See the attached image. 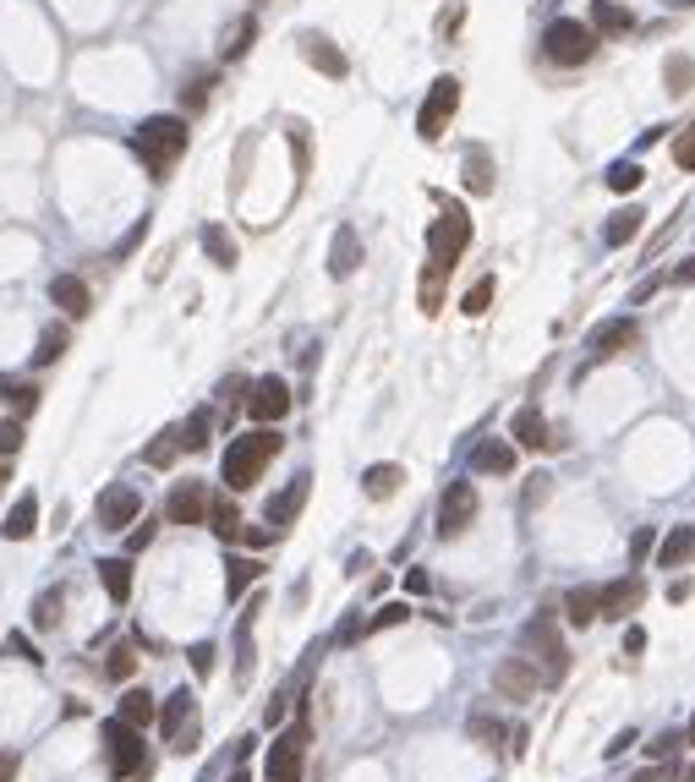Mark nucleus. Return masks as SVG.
Returning <instances> with one entry per match:
<instances>
[{"label":"nucleus","instance_id":"obj_1","mask_svg":"<svg viewBox=\"0 0 695 782\" xmlns=\"http://www.w3.org/2000/svg\"><path fill=\"white\" fill-rule=\"evenodd\" d=\"M285 449V438L274 433V427H252V433L230 438L225 460H219V482L230 487V493H247V487L263 482V471H269V460Z\"/></svg>","mask_w":695,"mask_h":782},{"label":"nucleus","instance_id":"obj_2","mask_svg":"<svg viewBox=\"0 0 695 782\" xmlns=\"http://www.w3.org/2000/svg\"><path fill=\"white\" fill-rule=\"evenodd\" d=\"M187 115H148L143 126H137V137H132V148H137V159H143V170L154 175V181H165L170 165H176L181 154H187Z\"/></svg>","mask_w":695,"mask_h":782},{"label":"nucleus","instance_id":"obj_3","mask_svg":"<svg viewBox=\"0 0 695 782\" xmlns=\"http://www.w3.org/2000/svg\"><path fill=\"white\" fill-rule=\"evenodd\" d=\"M520 646L531 651V668H537L542 684H564V673H570V646H564V635H559V618H553V613L526 618Z\"/></svg>","mask_w":695,"mask_h":782},{"label":"nucleus","instance_id":"obj_4","mask_svg":"<svg viewBox=\"0 0 695 782\" xmlns=\"http://www.w3.org/2000/svg\"><path fill=\"white\" fill-rule=\"evenodd\" d=\"M99 744H104V772H110L115 782H126V777L148 772L143 733H137V728H126L121 717H110V722H104V728H99Z\"/></svg>","mask_w":695,"mask_h":782},{"label":"nucleus","instance_id":"obj_5","mask_svg":"<svg viewBox=\"0 0 695 782\" xmlns=\"http://www.w3.org/2000/svg\"><path fill=\"white\" fill-rule=\"evenodd\" d=\"M307 711L291 722L285 733H274L269 744V761H263V782H301V772H307Z\"/></svg>","mask_w":695,"mask_h":782},{"label":"nucleus","instance_id":"obj_6","mask_svg":"<svg viewBox=\"0 0 695 782\" xmlns=\"http://www.w3.org/2000/svg\"><path fill=\"white\" fill-rule=\"evenodd\" d=\"M466 247H471V214H466L460 203H449L444 214L433 219V230H427V258H433V263L449 274V268L460 263V252H466Z\"/></svg>","mask_w":695,"mask_h":782},{"label":"nucleus","instance_id":"obj_7","mask_svg":"<svg viewBox=\"0 0 695 782\" xmlns=\"http://www.w3.org/2000/svg\"><path fill=\"white\" fill-rule=\"evenodd\" d=\"M542 50H548L553 66H581V61L597 55V33L586 28V22H575V17H559V22H548V33H542Z\"/></svg>","mask_w":695,"mask_h":782},{"label":"nucleus","instance_id":"obj_8","mask_svg":"<svg viewBox=\"0 0 695 782\" xmlns=\"http://www.w3.org/2000/svg\"><path fill=\"white\" fill-rule=\"evenodd\" d=\"M154 722H159V733H165L170 750H181V755L198 750V695H192V690H176V695H170L165 706H159Z\"/></svg>","mask_w":695,"mask_h":782},{"label":"nucleus","instance_id":"obj_9","mask_svg":"<svg viewBox=\"0 0 695 782\" xmlns=\"http://www.w3.org/2000/svg\"><path fill=\"white\" fill-rule=\"evenodd\" d=\"M455 110H460V83H455V77H438V83L427 88L422 110H416V132H422L427 143H438L444 126L455 121Z\"/></svg>","mask_w":695,"mask_h":782},{"label":"nucleus","instance_id":"obj_10","mask_svg":"<svg viewBox=\"0 0 695 782\" xmlns=\"http://www.w3.org/2000/svg\"><path fill=\"white\" fill-rule=\"evenodd\" d=\"M477 509H482V498H477V487L471 482H449L444 487V498H438V536H460L471 520H477Z\"/></svg>","mask_w":695,"mask_h":782},{"label":"nucleus","instance_id":"obj_11","mask_svg":"<svg viewBox=\"0 0 695 782\" xmlns=\"http://www.w3.org/2000/svg\"><path fill=\"white\" fill-rule=\"evenodd\" d=\"M291 389H285V378H258V383H247V416L258 427H274V422H285L291 416Z\"/></svg>","mask_w":695,"mask_h":782},{"label":"nucleus","instance_id":"obj_12","mask_svg":"<svg viewBox=\"0 0 695 782\" xmlns=\"http://www.w3.org/2000/svg\"><path fill=\"white\" fill-rule=\"evenodd\" d=\"M137 515H143V498H137V487H126V482L104 487L99 504H94L99 531H126V525H137Z\"/></svg>","mask_w":695,"mask_h":782},{"label":"nucleus","instance_id":"obj_13","mask_svg":"<svg viewBox=\"0 0 695 782\" xmlns=\"http://www.w3.org/2000/svg\"><path fill=\"white\" fill-rule=\"evenodd\" d=\"M307 493H312V476L301 471V476H291V482L280 487V493L269 498V509H263V520H269V536H285L296 525V515L307 509Z\"/></svg>","mask_w":695,"mask_h":782},{"label":"nucleus","instance_id":"obj_14","mask_svg":"<svg viewBox=\"0 0 695 782\" xmlns=\"http://www.w3.org/2000/svg\"><path fill=\"white\" fill-rule=\"evenodd\" d=\"M208 487L203 482H176L170 487V498H165V520L170 525H203L208 520Z\"/></svg>","mask_w":695,"mask_h":782},{"label":"nucleus","instance_id":"obj_15","mask_svg":"<svg viewBox=\"0 0 695 782\" xmlns=\"http://www.w3.org/2000/svg\"><path fill=\"white\" fill-rule=\"evenodd\" d=\"M537 668H531V657H504L493 668V690L504 695V700H531L537 695Z\"/></svg>","mask_w":695,"mask_h":782},{"label":"nucleus","instance_id":"obj_16","mask_svg":"<svg viewBox=\"0 0 695 782\" xmlns=\"http://www.w3.org/2000/svg\"><path fill=\"white\" fill-rule=\"evenodd\" d=\"M635 340H641L635 318H608V323H597V329H592V367H597V361L624 356V350H630Z\"/></svg>","mask_w":695,"mask_h":782},{"label":"nucleus","instance_id":"obj_17","mask_svg":"<svg viewBox=\"0 0 695 782\" xmlns=\"http://www.w3.org/2000/svg\"><path fill=\"white\" fill-rule=\"evenodd\" d=\"M646 586L641 580H613V586H597V618H630L635 608H641Z\"/></svg>","mask_w":695,"mask_h":782},{"label":"nucleus","instance_id":"obj_18","mask_svg":"<svg viewBox=\"0 0 695 782\" xmlns=\"http://www.w3.org/2000/svg\"><path fill=\"white\" fill-rule=\"evenodd\" d=\"M50 301L66 312V318H88V312H94V290H88V279H77V274H55Z\"/></svg>","mask_w":695,"mask_h":782},{"label":"nucleus","instance_id":"obj_19","mask_svg":"<svg viewBox=\"0 0 695 782\" xmlns=\"http://www.w3.org/2000/svg\"><path fill=\"white\" fill-rule=\"evenodd\" d=\"M695 558V525H668V536L657 542V569H685Z\"/></svg>","mask_w":695,"mask_h":782},{"label":"nucleus","instance_id":"obj_20","mask_svg":"<svg viewBox=\"0 0 695 782\" xmlns=\"http://www.w3.org/2000/svg\"><path fill=\"white\" fill-rule=\"evenodd\" d=\"M99 586L115 608L132 602V558H99Z\"/></svg>","mask_w":695,"mask_h":782},{"label":"nucleus","instance_id":"obj_21","mask_svg":"<svg viewBox=\"0 0 695 782\" xmlns=\"http://www.w3.org/2000/svg\"><path fill=\"white\" fill-rule=\"evenodd\" d=\"M356 268H362V241H356L351 225H340V230H334V247H329V274L334 279H351Z\"/></svg>","mask_w":695,"mask_h":782},{"label":"nucleus","instance_id":"obj_22","mask_svg":"<svg viewBox=\"0 0 695 782\" xmlns=\"http://www.w3.org/2000/svg\"><path fill=\"white\" fill-rule=\"evenodd\" d=\"M301 55H307V61L318 66L323 77H345V72H351V61H345V55L334 50V44L323 39V33H301Z\"/></svg>","mask_w":695,"mask_h":782},{"label":"nucleus","instance_id":"obj_23","mask_svg":"<svg viewBox=\"0 0 695 782\" xmlns=\"http://www.w3.org/2000/svg\"><path fill=\"white\" fill-rule=\"evenodd\" d=\"M33 531H39V498L22 493L17 504H11V515L0 520V536H6V542H28Z\"/></svg>","mask_w":695,"mask_h":782},{"label":"nucleus","instance_id":"obj_24","mask_svg":"<svg viewBox=\"0 0 695 782\" xmlns=\"http://www.w3.org/2000/svg\"><path fill=\"white\" fill-rule=\"evenodd\" d=\"M471 465L488 471V476H509V471H515V449H509L504 438H482L477 449H471Z\"/></svg>","mask_w":695,"mask_h":782},{"label":"nucleus","instance_id":"obj_25","mask_svg":"<svg viewBox=\"0 0 695 782\" xmlns=\"http://www.w3.org/2000/svg\"><path fill=\"white\" fill-rule=\"evenodd\" d=\"M509 433H515L520 449H553V438H548V422H542V411H515V422H509Z\"/></svg>","mask_w":695,"mask_h":782},{"label":"nucleus","instance_id":"obj_26","mask_svg":"<svg viewBox=\"0 0 695 782\" xmlns=\"http://www.w3.org/2000/svg\"><path fill=\"white\" fill-rule=\"evenodd\" d=\"M208 433H214V411H208V405H198V411H192L187 422L176 427L181 454H198V449H208Z\"/></svg>","mask_w":695,"mask_h":782},{"label":"nucleus","instance_id":"obj_27","mask_svg":"<svg viewBox=\"0 0 695 782\" xmlns=\"http://www.w3.org/2000/svg\"><path fill=\"white\" fill-rule=\"evenodd\" d=\"M400 482H405V471H400V465H367L362 493L373 498V504H384V498H395V493H400Z\"/></svg>","mask_w":695,"mask_h":782},{"label":"nucleus","instance_id":"obj_28","mask_svg":"<svg viewBox=\"0 0 695 782\" xmlns=\"http://www.w3.org/2000/svg\"><path fill=\"white\" fill-rule=\"evenodd\" d=\"M115 717H121L126 728H137V733H143L148 722L159 717V706H154V695H148V690H126V695H121V711H115Z\"/></svg>","mask_w":695,"mask_h":782},{"label":"nucleus","instance_id":"obj_29","mask_svg":"<svg viewBox=\"0 0 695 782\" xmlns=\"http://www.w3.org/2000/svg\"><path fill=\"white\" fill-rule=\"evenodd\" d=\"M258 575H263L258 558H225V597L230 602L247 597V586H258Z\"/></svg>","mask_w":695,"mask_h":782},{"label":"nucleus","instance_id":"obj_30","mask_svg":"<svg viewBox=\"0 0 695 782\" xmlns=\"http://www.w3.org/2000/svg\"><path fill=\"white\" fill-rule=\"evenodd\" d=\"M586 28H592V33H630L635 17H630V6H619V0H597Z\"/></svg>","mask_w":695,"mask_h":782},{"label":"nucleus","instance_id":"obj_31","mask_svg":"<svg viewBox=\"0 0 695 782\" xmlns=\"http://www.w3.org/2000/svg\"><path fill=\"white\" fill-rule=\"evenodd\" d=\"M466 192L471 197H488L493 192V159H488V148H466Z\"/></svg>","mask_w":695,"mask_h":782},{"label":"nucleus","instance_id":"obj_32","mask_svg":"<svg viewBox=\"0 0 695 782\" xmlns=\"http://www.w3.org/2000/svg\"><path fill=\"white\" fill-rule=\"evenodd\" d=\"M252 39H258V17H236L225 28V44H219V55H225V61H241V55L252 50Z\"/></svg>","mask_w":695,"mask_h":782},{"label":"nucleus","instance_id":"obj_33","mask_svg":"<svg viewBox=\"0 0 695 782\" xmlns=\"http://www.w3.org/2000/svg\"><path fill=\"white\" fill-rule=\"evenodd\" d=\"M203 525H214V536H225V542H236V536H241V509L230 504V498H208V520Z\"/></svg>","mask_w":695,"mask_h":782},{"label":"nucleus","instance_id":"obj_34","mask_svg":"<svg viewBox=\"0 0 695 782\" xmlns=\"http://www.w3.org/2000/svg\"><path fill=\"white\" fill-rule=\"evenodd\" d=\"M66 345H72V334H66V323H50V329L39 334V350H33V367H55V361L66 356Z\"/></svg>","mask_w":695,"mask_h":782},{"label":"nucleus","instance_id":"obj_35","mask_svg":"<svg viewBox=\"0 0 695 782\" xmlns=\"http://www.w3.org/2000/svg\"><path fill=\"white\" fill-rule=\"evenodd\" d=\"M61 608H66V586L39 591V602H33V629H61Z\"/></svg>","mask_w":695,"mask_h":782},{"label":"nucleus","instance_id":"obj_36","mask_svg":"<svg viewBox=\"0 0 695 782\" xmlns=\"http://www.w3.org/2000/svg\"><path fill=\"white\" fill-rule=\"evenodd\" d=\"M641 208H624V214H613L608 219V230H602V241H608V247H630L635 236H641Z\"/></svg>","mask_w":695,"mask_h":782},{"label":"nucleus","instance_id":"obj_37","mask_svg":"<svg viewBox=\"0 0 695 782\" xmlns=\"http://www.w3.org/2000/svg\"><path fill=\"white\" fill-rule=\"evenodd\" d=\"M203 252L214 258V268H236V241L225 225H203Z\"/></svg>","mask_w":695,"mask_h":782},{"label":"nucleus","instance_id":"obj_38","mask_svg":"<svg viewBox=\"0 0 695 782\" xmlns=\"http://www.w3.org/2000/svg\"><path fill=\"white\" fill-rule=\"evenodd\" d=\"M564 618H570V624H597V586H575L570 597H564Z\"/></svg>","mask_w":695,"mask_h":782},{"label":"nucleus","instance_id":"obj_39","mask_svg":"<svg viewBox=\"0 0 695 782\" xmlns=\"http://www.w3.org/2000/svg\"><path fill=\"white\" fill-rule=\"evenodd\" d=\"M176 454H181L176 427H165V433H159V438L143 449V465H154V471H170V465H176Z\"/></svg>","mask_w":695,"mask_h":782},{"label":"nucleus","instance_id":"obj_40","mask_svg":"<svg viewBox=\"0 0 695 782\" xmlns=\"http://www.w3.org/2000/svg\"><path fill=\"white\" fill-rule=\"evenodd\" d=\"M132 673H137V651L126 646V640H121V646H110V657H104V679H110V684H126Z\"/></svg>","mask_w":695,"mask_h":782},{"label":"nucleus","instance_id":"obj_41","mask_svg":"<svg viewBox=\"0 0 695 782\" xmlns=\"http://www.w3.org/2000/svg\"><path fill=\"white\" fill-rule=\"evenodd\" d=\"M0 400L11 405V416H33V411H39V389H33V383H6Z\"/></svg>","mask_w":695,"mask_h":782},{"label":"nucleus","instance_id":"obj_42","mask_svg":"<svg viewBox=\"0 0 695 782\" xmlns=\"http://www.w3.org/2000/svg\"><path fill=\"white\" fill-rule=\"evenodd\" d=\"M493 290H498V285H493V274H482L477 285H471L466 296H460V312H466V318H482V312H488V301H493Z\"/></svg>","mask_w":695,"mask_h":782},{"label":"nucleus","instance_id":"obj_43","mask_svg":"<svg viewBox=\"0 0 695 782\" xmlns=\"http://www.w3.org/2000/svg\"><path fill=\"white\" fill-rule=\"evenodd\" d=\"M668 93H690L695 88V61L690 55H668Z\"/></svg>","mask_w":695,"mask_h":782},{"label":"nucleus","instance_id":"obj_44","mask_svg":"<svg viewBox=\"0 0 695 782\" xmlns=\"http://www.w3.org/2000/svg\"><path fill=\"white\" fill-rule=\"evenodd\" d=\"M405 618H411V608H405V602H384V608H378V613L362 624V635H378V629H395V624H405Z\"/></svg>","mask_w":695,"mask_h":782},{"label":"nucleus","instance_id":"obj_45","mask_svg":"<svg viewBox=\"0 0 695 782\" xmlns=\"http://www.w3.org/2000/svg\"><path fill=\"white\" fill-rule=\"evenodd\" d=\"M438 301H444V268L427 263L422 268V312H438Z\"/></svg>","mask_w":695,"mask_h":782},{"label":"nucleus","instance_id":"obj_46","mask_svg":"<svg viewBox=\"0 0 695 782\" xmlns=\"http://www.w3.org/2000/svg\"><path fill=\"white\" fill-rule=\"evenodd\" d=\"M641 181H646V175H641V165H624V159L608 170V186H613V192H635V186H641Z\"/></svg>","mask_w":695,"mask_h":782},{"label":"nucleus","instance_id":"obj_47","mask_svg":"<svg viewBox=\"0 0 695 782\" xmlns=\"http://www.w3.org/2000/svg\"><path fill=\"white\" fill-rule=\"evenodd\" d=\"M17 449H22V416H6L0 422V460H11Z\"/></svg>","mask_w":695,"mask_h":782},{"label":"nucleus","instance_id":"obj_48","mask_svg":"<svg viewBox=\"0 0 695 782\" xmlns=\"http://www.w3.org/2000/svg\"><path fill=\"white\" fill-rule=\"evenodd\" d=\"M208 93H214V77H192L187 93H181V104H187V110H203V104H208Z\"/></svg>","mask_w":695,"mask_h":782},{"label":"nucleus","instance_id":"obj_49","mask_svg":"<svg viewBox=\"0 0 695 782\" xmlns=\"http://www.w3.org/2000/svg\"><path fill=\"white\" fill-rule=\"evenodd\" d=\"M674 165L679 170H695V126H685V137L674 143Z\"/></svg>","mask_w":695,"mask_h":782},{"label":"nucleus","instance_id":"obj_50","mask_svg":"<svg viewBox=\"0 0 695 782\" xmlns=\"http://www.w3.org/2000/svg\"><path fill=\"white\" fill-rule=\"evenodd\" d=\"M6 651H11L17 662H33V668L44 662V657H39V646H28V635H11V640H6Z\"/></svg>","mask_w":695,"mask_h":782},{"label":"nucleus","instance_id":"obj_51","mask_svg":"<svg viewBox=\"0 0 695 782\" xmlns=\"http://www.w3.org/2000/svg\"><path fill=\"white\" fill-rule=\"evenodd\" d=\"M187 657H192V673H214V640H198Z\"/></svg>","mask_w":695,"mask_h":782},{"label":"nucleus","instance_id":"obj_52","mask_svg":"<svg viewBox=\"0 0 695 782\" xmlns=\"http://www.w3.org/2000/svg\"><path fill=\"white\" fill-rule=\"evenodd\" d=\"M498 733H504V728H498L493 717H471V739H482V744H498Z\"/></svg>","mask_w":695,"mask_h":782},{"label":"nucleus","instance_id":"obj_53","mask_svg":"<svg viewBox=\"0 0 695 782\" xmlns=\"http://www.w3.org/2000/svg\"><path fill=\"white\" fill-rule=\"evenodd\" d=\"M148 542H154V525H132V536H126V547H132V553H143Z\"/></svg>","mask_w":695,"mask_h":782},{"label":"nucleus","instance_id":"obj_54","mask_svg":"<svg viewBox=\"0 0 695 782\" xmlns=\"http://www.w3.org/2000/svg\"><path fill=\"white\" fill-rule=\"evenodd\" d=\"M663 279H668V285H695V258H685L674 274H663Z\"/></svg>","mask_w":695,"mask_h":782},{"label":"nucleus","instance_id":"obj_55","mask_svg":"<svg viewBox=\"0 0 695 782\" xmlns=\"http://www.w3.org/2000/svg\"><path fill=\"white\" fill-rule=\"evenodd\" d=\"M674 744H679V733H657V739H652V744H646V750H652V755H657V761H663V755H668V750H674Z\"/></svg>","mask_w":695,"mask_h":782},{"label":"nucleus","instance_id":"obj_56","mask_svg":"<svg viewBox=\"0 0 695 782\" xmlns=\"http://www.w3.org/2000/svg\"><path fill=\"white\" fill-rule=\"evenodd\" d=\"M542 498H548V476H531V487H526V509H531V504H542Z\"/></svg>","mask_w":695,"mask_h":782},{"label":"nucleus","instance_id":"obj_57","mask_svg":"<svg viewBox=\"0 0 695 782\" xmlns=\"http://www.w3.org/2000/svg\"><path fill=\"white\" fill-rule=\"evenodd\" d=\"M460 17H466V11H460V6H449L444 17H438V28H444V33H455V28H460Z\"/></svg>","mask_w":695,"mask_h":782},{"label":"nucleus","instance_id":"obj_58","mask_svg":"<svg viewBox=\"0 0 695 782\" xmlns=\"http://www.w3.org/2000/svg\"><path fill=\"white\" fill-rule=\"evenodd\" d=\"M11 772H17V755H6V761H0V782H11Z\"/></svg>","mask_w":695,"mask_h":782},{"label":"nucleus","instance_id":"obj_59","mask_svg":"<svg viewBox=\"0 0 695 782\" xmlns=\"http://www.w3.org/2000/svg\"><path fill=\"white\" fill-rule=\"evenodd\" d=\"M225 782H252V777H247V766H236V772H230Z\"/></svg>","mask_w":695,"mask_h":782},{"label":"nucleus","instance_id":"obj_60","mask_svg":"<svg viewBox=\"0 0 695 782\" xmlns=\"http://www.w3.org/2000/svg\"><path fill=\"white\" fill-rule=\"evenodd\" d=\"M6 482H11V465H6V460H0V493H6Z\"/></svg>","mask_w":695,"mask_h":782},{"label":"nucleus","instance_id":"obj_61","mask_svg":"<svg viewBox=\"0 0 695 782\" xmlns=\"http://www.w3.org/2000/svg\"><path fill=\"white\" fill-rule=\"evenodd\" d=\"M630 782H663V772H641V777H630Z\"/></svg>","mask_w":695,"mask_h":782},{"label":"nucleus","instance_id":"obj_62","mask_svg":"<svg viewBox=\"0 0 695 782\" xmlns=\"http://www.w3.org/2000/svg\"><path fill=\"white\" fill-rule=\"evenodd\" d=\"M685 744H695V717H690V728H685Z\"/></svg>","mask_w":695,"mask_h":782},{"label":"nucleus","instance_id":"obj_63","mask_svg":"<svg viewBox=\"0 0 695 782\" xmlns=\"http://www.w3.org/2000/svg\"><path fill=\"white\" fill-rule=\"evenodd\" d=\"M685 782H695V766H690V772H685Z\"/></svg>","mask_w":695,"mask_h":782},{"label":"nucleus","instance_id":"obj_64","mask_svg":"<svg viewBox=\"0 0 695 782\" xmlns=\"http://www.w3.org/2000/svg\"><path fill=\"white\" fill-rule=\"evenodd\" d=\"M679 6H695V0H679Z\"/></svg>","mask_w":695,"mask_h":782}]
</instances>
